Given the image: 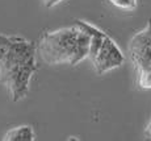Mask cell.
<instances>
[{"mask_svg":"<svg viewBox=\"0 0 151 141\" xmlns=\"http://www.w3.org/2000/svg\"><path fill=\"white\" fill-rule=\"evenodd\" d=\"M113 7L122 11H134L137 9L138 1L137 0H108Z\"/></svg>","mask_w":151,"mask_h":141,"instance_id":"obj_7","label":"cell"},{"mask_svg":"<svg viewBox=\"0 0 151 141\" xmlns=\"http://www.w3.org/2000/svg\"><path fill=\"white\" fill-rule=\"evenodd\" d=\"M37 69L36 44L24 37L0 33V83L12 102L27 98Z\"/></svg>","mask_w":151,"mask_h":141,"instance_id":"obj_1","label":"cell"},{"mask_svg":"<svg viewBox=\"0 0 151 141\" xmlns=\"http://www.w3.org/2000/svg\"><path fill=\"white\" fill-rule=\"evenodd\" d=\"M67 141H79V140H78V137L71 136V137H68V140H67Z\"/></svg>","mask_w":151,"mask_h":141,"instance_id":"obj_10","label":"cell"},{"mask_svg":"<svg viewBox=\"0 0 151 141\" xmlns=\"http://www.w3.org/2000/svg\"><path fill=\"white\" fill-rule=\"evenodd\" d=\"M89 36L79 26L72 25L45 32L36 44L37 54L47 65L76 66L88 57Z\"/></svg>","mask_w":151,"mask_h":141,"instance_id":"obj_2","label":"cell"},{"mask_svg":"<svg viewBox=\"0 0 151 141\" xmlns=\"http://www.w3.org/2000/svg\"><path fill=\"white\" fill-rule=\"evenodd\" d=\"M75 25L83 29L91 39L87 58H89L92 67L99 75L118 69L125 62V57L121 49L109 34L83 20H76Z\"/></svg>","mask_w":151,"mask_h":141,"instance_id":"obj_3","label":"cell"},{"mask_svg":"<svg viewBox=\"0 0 151 141\" xmlns=\"http://www.w3.org/2000/svg\"><path fill=\"white\" fill-rule=\"evenodd\" d=\"M127 54L135 69L151 67V19L127 44Z\"/></svg>","mask_w":151,"mask_h":141,"instance_id":"obj_4","label":"cell"},{"mask_svg":"<svg viewBox=\"0 0 151 141\" xmlns=\"http://www.w3.org/2000/svg\"><path fill=\"white\" fill-rule=\"evenodd\" d=\"M43 1H45V7L51 8V7H54V5H57L58 3L63 1V0H43Z\"/></svg>","mask_w":151,"mask_h":141,"instance_id":"obj_8","label":"cell"},{"mask_svg":"<svg viewBox=\"0 0 151 141\" xmlns=\"http://www.w3.org/2000/svg\"><path fill=\"white\" fill-rule=\"evenodd\" d=\"M1 141H36V132L32 125H19L5 132Z\"/></svg>","mask_w":151,"mask_h":141,"instance_id":"obj_5","label":"cell"},{"mask_svg":"<svg viewBox=\"0 0 151 141\" xmlns=\"http://www.w3.org/2000/svg\"><path fill=\"white\" fill-rule=\"evenodd\" d=\"M145 134L151 139V120L149 121V124L146 125V128H145Z\"/></svg>","mask_w":151,"mask_h":141,"instance_id":"obj_9","label":"cell"},{"mask_svg":"<svg viewBox=\"0 0 151 141\" xmlns=\"http://www.w3.org/2000/svg\"><path fill=\"white\" fill-rule=\"evenodd\" d=\"M137 70V86L141 90H151V67Z\"/></svg>","mask_w":151,"mask_h":141,"instance_id":"obj_6","label":"cell"}]
</instances>
